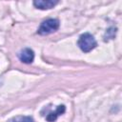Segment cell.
Here are the masks:
<instances>
[{"mask_svg":"<svg viewBox=\"0 0 122 122\" xmlns=\"http://www.w3.org/2000/svg\"><path fill=\"white\" fill-rule=\"evenodd\" d=\"M78 46L79 48L81 49V51H83L84 52H89L91 51L92 50H93L97 43H96V40L95 38L91 34V33H83L80 35L79 39H78Z\"/></svg>","mask_w":122,"mask_h":122,"instance_id":"6da1fadb","label":"cell"},{"mask_svg":"<svg viewBox=\"0 0 122 122\" xmlns=\"http://www.w3.org/2000/svg\"><path fill=\"white\" fill-rule=\"evenodd\" d=\"M18 57L19 59L26 64H30L33 61L34 59V52L30 48H25L23 50H21L18 53Z\"/></svg>","mask_w":122,"mask_h":122,"instance_id":"3957f363","label":"cell"},{"mask_svg":"<svg viewBox=\"0 0 122 122\" xmlns=\"http://www.w3.org/2000/svg\"><path fill=\"white\" fill-rule=\"evenodd\" d=\"M58 28H59V21L57 19L50 18V19H47L41 23L37 32L39 34L46 35V34H50L51 32H54L55 30H58Z\"/></svg>","mask_w":122,"mask_h":122,"instance_id":"7a4b0ae2","label":"cell"},{"mask_svg":"<svg viewBox=\"0 0 122 122\" xmlns=\"http://www.w3.org/2000/svg\"><path fill=\"white\" fill-rule=\"evenodd\" d=\"M8 122H34V121H33L32 117H30V116H22V115H19V116L12 117Z\"/></svg>","mask_w":122,"mask_h":122,"instance_id":"8992f818","label":"cell"},{"mask_svg":"<svg viewBox=\"0 0 122 122\" xmlns=\"http://www.w3.org/2000/svg\"><path fill=\"white\" fill-rule=\"evenodd\" d=\"M58 1H52V0H36L33 2V5L40 10H49L53 8Z\"/></svg>","mask_w":122,"mask_h":122,"instance_id":"277c9868","label":"cell"},{"mask_svg":"<svg viewBox=\"0 0 122 122\" xmlns=\"http://www.w3.org/2000/svg\"><path fill=\"white\" fill-rule=\"evenodd\" d=\"M65 110H66V108H65L64 105H59L54 112H50L47 115V117H46L47 121H49V122H54L59 115L63 114L65 112Z\"/></svg>","mask_w":122,"mask_h":122,"instance_id":"5b68a950","label":"cell"}]
</instances>
